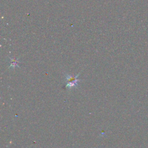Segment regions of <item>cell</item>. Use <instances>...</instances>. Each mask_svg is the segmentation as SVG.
Masks as SVG:
<instances>
[{
    "label": "cell",
    "mask_w": 148,
    "mask_h": 148,
    "mask_svg": "<svg viewBox=\"0 0 148 148\" xmlns=\"http://www.w3.org/2000/svg\"><path fill=\"white\" fill-rule=\"evenodd\" d=\"M79 73L77 74L76 76H71L68 74H66L65 76H66L67 82V85L66 86V88H68V89H71L73 87H76L78 85V82L80 81V80L77 79V77L79 76Z\"/></svg>",
    "instance_id": "1"
},
{
    "label": "cell",
    "mask_w": 148,
    "mask_h": 148,
    "mask_svg": "<svg viewBox=\"0 0 148 148\" xmlns=\"http://www.w3.org/2000/svg\"><path fill=\"white\" fill-rule=\"evenodd\" d=\"M9 59L11 62V64L10 65L9 68H15L16 66L19 67V61L17 60V59H12V58L9 57Z\"/></svg>",
    "instance_id": "2"
}]
</instances>
